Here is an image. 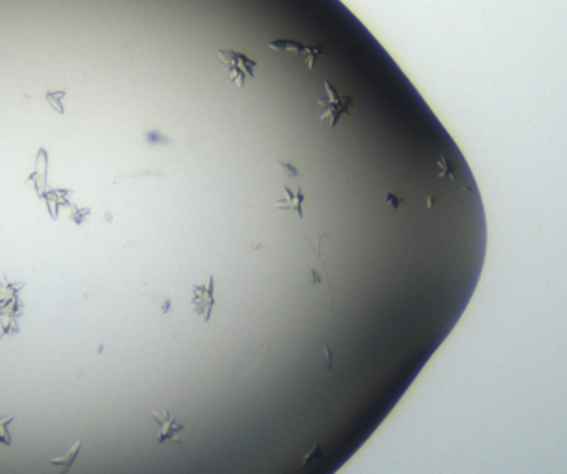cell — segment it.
<instances>
[{
    "label": "cell",
    "instance_id": "1",
    "mask_svg": "<svg viewBox=\"0 0 567 474\" xmlns=\"http://www.w3.org/2000/svg\"><path fill=\"white\" fill-rule=\"evenodd\" d=\"M324 88L325 98L319 100V106L322 108L320 120L322 122H329L331 128H335L339 124L340 116H348L350 108L353 106V98L352 96L340 95L339 90L329 80L324 82Z\"/></svg>",
    "mask_w": 567,
    "mask_h": 474
},
{
    "label": "cell",
    "instance_id": "2",
    "mask_svg": "<svg viewBox=\"0 0 567 474\" xmlns=\"http://www.w3.org/2000/svg\"><path fill=\"white\" fill-rule=\"evenodd\" d=\"M221 62L226 70L231 74V80L237 87H244L249 78H254L257 62L249 58L247 55L241 54L236 50H219L218 52Z\"/></svg>",
    "mask_w": 567,
    "mask_h": 474
},
{
    "label": "cell",
    "instance_id": "3",
    "mask_svg": "<svg viewBox=\"0 0 567 474\" xmlns=\"http://www.w3.org/2000/svg\"><path fill=\"white\" fill-rule=\"evenodd\" d=\"M191 307L196 315L204 322L211 320L212 311L216 307V284L214 277H209L208 284H194L191 291Z\"/></svg>",
    "mask_w": 567,
    "mask_h": 474
},
{
    "label": "cell",
    "instance_id": "4",
    "mask_svg": "<svg viewBox=\"0 0 567 474\" xmlns=\"http://www.w3.org/2000/svg\"><path fill=\"white\" fill-rule=\"evenodd\" d=\"M151 418L159 428V443H175L178 440V435L184 429V425L179 423L168 409H159V411H151Z\"/></svg>",
    "mask_w": 567,
    "mask_h": 474
},
{
    "label": "cell",
    "instance_id": "5",
    "mask_svg": "<svg viewBox=\"0 0 567 474\" xmlns=\"http://www.w3.org/2000/svg\"><path fill=\"white\" fill-rule=\"evenodd\" d=\"M272 48L276 50H284V52H296V54H300L305 57V62H307L309 68H313L315 65V60L322 55V50L315 45H304L300 42H293V40H274L271 43Z\"/></svg>",
    "mask_w": 567,
    "mask_h": 474
},
{
    "label": "cell",
    "instance_id": "6",
    "mask_svg": "<svg viewBox=\"0 0 567 474\" xmlns=\"http://www.w3.org/2000/svg\"><path fill=\"white\" fill-rule=\"evenodd\" d=\"M305 201V194L302 192V188H297V191H292L289 186H284V198L276 201L274 207L280 209V211H291L299 218H302V203Z\"/></svg>",
    "mask_w": 567,
    "mask_h": 474
},
{
    "label": "cell",
    "instance_id": "7",
    "mask_svg": "<svg viewBox=\"0 0 567 474\" xmlns=\"http://www.w3.org/2000/svg\"><path fill=\"white\" fill-rule=\"evenodd\" d=\"M80 451H82V443H80V441H75L74 446H71L70 451H68L67 455L54 458V460H52V464L57 466V468L60 469L58 474H67L68 471H70L71 466H74L76 463V460H78Z\"/></svg>",
    "mask_w": 567,
    "mask_h": 474
},
{
    "label": "cell",
    "instance_id": "8",
    "mask_svg": "<svg viewBox=\"0 0 567 474\" xmlns=\"http://www.w3.org/2000/svg\"><path fill=\"white\" fill-rule=\"evenodd\" d=\"M15 421V416H0V443L12 446V435L9 427Z\"/></svg>",
    "mask_w": 567,
    "mask_h": 474
},
{
    "label": "cell",
    "instance_id": "9",
    "mask_svg": "<svg viewBox=\"0 0 567 474\" xmlns=\"http://www.w3.org/2000/svg\"><path fill=\"white\" fill-rule=\"evenodd\" d=\"M65 96V91H52V93H47V100L58 113H63V106H62V98Z\"/></svg>",
    "mask_w": 567,
    "mask_h": 474
},
{
    "label": "cell",
    "instance_id": "10",
    "mask_svg": "<svg viewBox=\"0 0 567 474\" xmlns=\"http://www.w3.org/2000/svg\"><path fill=\"white\" fill-rule=\"evenodd\" d=\"M280 168H282V170H287L285 172H287L289 176H299V171H297V168H293V166H291V164H287V163H280Z\"/></svg>",
    "mask_w": 567,
    "mask_h": 474
},
{
    "label": "cell",
    "instance_id": "11",
    "mask_svg": "<svg viewBox=\"0 0 567 474\" xmlns=\"http://www.w3.org/2000/svg\"><path fill=\"white\" fill-rule=\"evenodd\" d=\"M387 203H390L393 207L398 209V207H400V204H401V199H398L395 194H387Z\"/></svg>",
    "mask_w": 567,
    "mask_h": 474
}]
</instances>
